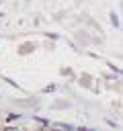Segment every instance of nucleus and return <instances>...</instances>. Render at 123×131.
Returning a JSON list of instances; mask_svg holds the SVG:
<instances>
[{
	"mask_svg": "<svg viewBox=\"0 0 123 131\" xmlns=\"http://www.w3.org/2000/svg\"><path fill=\"white\" fill-rule=\"evenodd\" d=\"M2 131H18V129H16V127H4Z\"/></svg>",
	"mask_w": 123,
	"mask_h": 131,
	"instance_id": "1",
	"label": "nucleus"
}]
</instances>
